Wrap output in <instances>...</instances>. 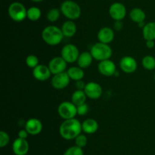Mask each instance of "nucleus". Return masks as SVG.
<instances>
[{
  "label": "nucleus",
  "instance_id": "nucleus-25",
  "mask_svg": "<svg viewBox=\"0 0 155 155\" xmlns=\"http://www.w3.org/2000/svg\"><path fill=\"white\" fill-rule=\"evenodd\" d=\"M41 15H42V12L38 7L33 6V7H30V9H27V18H28L30 21H38L41 18Z\"/></svg>",
  "mask_w": 155,
  "mask_h": 155
},
{
  "label": "nucleus",
  "instance_id": "nucleus-37",
  "mask_svg": "<svg viewBox=\"0 0 155 155\" xmlns=\"http://www.w3.org/2000/svg\"><path fill=\"white\" fill-rule=\"evenodd\" d=\"M31 1H33V2H42L43 0H31Z\"/></svg>",
  "mask_w": 155,
  "mask_h": 155
},
{
  "label": "nucleus",
  "instance_id": "nucleus-24",
  "mask_svg": "<svg viewBox=\"0 0 155 155\" xmlns=\"http://www.w3.org/2000/svg\"><path fill=\"white\" fill-rule=\"evenodd\" d=\"M86 98H87V96L83 90H77L71 95V101L77 106L86 103Z\"/></svg>",
  "mask_w": 155,
  "mask_h": 155
},
{
  "label": "nucleus",
  "instance_id": "nucleus-15",
  "mask_svg": "<svg viewBox=\"0 0 155 155\" xmlns=\"http://www.w3.org/2000/svg\"><path fill=\"white\" fill-rule=\"evenodd\" d=\"M29 149L30 145L27 139L18 138L12 144V150L15 155H27Z\"/></svg>",
  "mask_w": 155,
  "mask_h": 155
},
{
  "label": "nucleus",
  "instance_id": "nucleus-22",
  "mask_svg": "<svg viewBox=\"0 0 155 155\" xmlns=\"http://www.w3.org/2000/svg\"><path fill=\"white\" fill-rule=\"evenodd\" d=\"M67 73H68V76L70 77L71 80L77 81L83 80L84 78L85 73L83 71V68H80L79 66H71L67 70Z\"/></svg>",
  "mask_w": 155,
  "mask_h": 155
},
{
  "label": "nucleus",
  "instance_id": "nucleus-32",
  "mask_svg": "<svg viewBox=\"0 0 155 155\" xmlns=\"http://www.w3.org/2000/svg\"><path fill=\"white\" fill-rule=\"evenodd\" d=\"M89 106L86 103L80 105V106H77V115H80V116L86 115L89 112Z\"/></svg>",
  "mask_w": 155,
  "mask_h": 155
},
{
  "label": "nucleus",
  "instance_id": "nucleus-21",
  "mask_svg": "<svg viewBox=\"0 0 155 155\" xmlns=\"http://www.w3.org/2000/svg\"><path fill=\"white\" fill-rule=\"evenodd\" d=\"M142 36L145 40H155V21L145 24L142 28Z\"/></svg>",
  "mask_w": 155,
  "mask_h": 155
},
{
  "label": "nucleus",
  "instance_id": "nucleus-12",
  "mask_svg": "<svg viewBox=\"0 0 155 155\" xmlns=\"http://www.w3.org/2000/svg\"><path fill=\"white\" fill-rule=\"evenodd\" d=\"M71 78L68 76L67 71L54 74L51 79V84L57 90H62L69 85Z\"/></svg>",
  "mask_w": 155,
  "mask_h": 155
},
{
  "label": "nucleus",
  "instance_id": "nucleus-35",
  "mask_svg": "<svg viewBox=\"0 0 155 155\" xmlns=\"http://www.w3.org/2000/svg\"><path fill=\"white\" fill-rule=\"evenodd\" d=\"M114 27L116 30L119 31V30H121L124 27V24H123L122 21H115L114 24Z\"/></svg>",
  "mask_w": 155,
  "mask_h": 155
},
{
  "label": "nucleus",
  "instance_id": "nucleus-13",
  "mask_svg": "<svg viewBox=\"0 0 155 155\" xmlns=\"http://www.w3.org/2000/svg\"><path fill=\"white\" fill-rule=\"evenodd\" d=\"M98 69L101 74L110 77L114 75L117 71V67L113 61L110 59H106L99 62L98 65Z\"/></svg>",
  "mask_w": 155,
  "mask_h": 155
},
{
  "label": "nucleus",
  "instance_id": "nucleus-38",
  "mask_svg": "<svg viewBox=\"0 0 155 155\" xmlns=\"http://www.w3.org/2000/svg\"><path fill=\"white\" fill-rule=\"evenodd\" d=\"M154 80H155V73H154Z\"/></svg>",
  "mask_w": 155,
  "mask_h": 155
},
{
  "label": "nucleus",
  "instance_id": "nucleus-2",
  "mask_svg": "<svg viewBox=\"0 0 155 155\" xmlns=\"http://www.w3.org/2000/svg\"><path fill=\"white\" fill-rule=\"evenodd\" d=\"M64 36L60 27L54 25L45 27L42 31V38L44 42L49 46H57L63 40Z\"/></svg>",
  "mask_w": 155,
  "mask_h": 155
},
{
  "label": "nucleus",
  "instance_id": "nucleus-34",
  "mask_svg": "<svg viewBox=\"0 0 155 155\" xmlns=\"http://www.w3.org/2000/svg\"><path fill=\"white\" fill-rule=\"evenodd\" d=\"M86 84V83H85L83 80L76 81V88H77V90H83V91H84Z\"/></svg>",
  "mask_w": 155,
  "mask_h": 155
},
{
  "label": "nucleus",
  "instance_id": "nucleus-19",
  "mask_svg": "<svg viewBox=\"0 0 155 155\" xmlns=\"http://www.w3.org/2000/svg\"><path fill=\"white\" fill-rule=\"evenodd\" d=\"M93 57H92V54H91L90 51H85L83 52L80 54L79 56L78 59H77V65L79 67L82 68H89L91 65V64L92 63V61H93Z\"/></svg>",
  "mask_w": 155,
  "mask_h": 155
},
{
  "label": "nucleus",
  "instance_id": "nucleus-27",
  "mask_svg": "<svg viewBox=\"0 0 155 155\" xmlns=\"http://www.w3.org/2000/svg\"><path fill=\"white\" fill-rule=\"evenodd\" d=\"M61 10L58 9H56V8H53L51 9L48 12H47L46 15V18L48 21L50 22H55L58 20L59 19L61 15Z\"/></svg>",
  "mask_w": 155,
  "mask_h": 155
},
{
  "label": "nucleus",
  "instance_id": "nucleus-9",
  "mask_svg": "<svg viewBox=\"0 0 155 155\" xmlns=\"http://www.w3.org/2000/svg\"><path fill=\"white\" fill-rule=\"evenodd\" d=\"M67 65H68V62L61 56H56L49 61L48 66L51 74L54 75V74L66 71Z\"/></svg>",
  "mask_w": 155,
  "mask_h": 155
},
{
  "label": "nucleus",
  "instance_id": "nucleus-17",
  "mask_svg": "<svg viewBox=\"0 0 155 155\" xmlns=\"http://www.w3.org/2000/svg\"><path fill=\"white\" fill-rule=\"evenodd\" d=\"M114 30L109 27H101L97 34L98 42L106 44H110L114 39Z\"/></svg>",
  "mask_w": 155,
  "mask_h": 155
},
{
  "label": "nucleus",
  "instance_id": "nucleus-6",
  "mask_svg": "<svg viewBox=\"0 0 155 155\" xmlns=\"http://www.w3.org/2000/svg\"><path fill=\"white\" fill-rule=\"evenodd\" d=\"M58 113L63 119H71L77 115V106L71 101H63L58 107Z\"/></svg>",
  "mask_w": 155,
  "mask_h": 155
},
{
  "label": "nucleus",
  "instance_id": "nucleus-28",
  "mask_svg": "<svg viewBox=\"0 0 155 155\" xmlns=\"http://www.w3.org/2000/svg\"><path fill=\"white\" fill-rule=\"evenodd\" d=\"M64 155H84V152L82 147L74 145L68 147L64 151Z\"/></svg>",
  "mask_w": 155,
  "mask_h": 155
},
{
  "label": "nucleus",
  "instance_id": "nucleus-3",
  "mask_svg": "<svg viewBox=\"0 0 155 155\" xmlns=\"http://www.w3.org/2000/svg\"><path fill=\"white\" fill-rule=\"evenodd\" d=\"M62 15L68 20L74 21L78 19L81 15V8L76 2L72 0H65L60 7Z\"/></svg>",
  "mask_w": 155,
  "mask_h": 155
},
{
  "label": "nucleus",
  "instance_id": "nucleus-5",
  "mask_svg": "<svg viewBox=\"0 0 155 155\" xmlns=\"http://www.w3.org/2000/svg\"><path fill=\"white\" fill-rule=\"evenodd\" d=\"M8 15L13 21L21 22L27 18V9L22 3L19 2H12L8 7Z\"/></svg>",
  "mask_w": 155,
  "mask_h": 155
},
{
  "label": "nucleus",
  "instance_id": "nucleus-16",
  "mask_svg": "<svg viewBox=\"0 0 155 155\" xmlns=\"http://www.w3.org/2000/svg\"><path fill=\"white\" fill-rule=\"evenodd\" d=\"M42 128L43 126L40 120L36 118H30L26 122L24 129L27 131L29 135H37L41 133Z\"/></svg>",
  "mask_w": 155,
  "mask_h": 155
},
{
  "label": "nucleus",
  "instance_id": "nucleus-18",
  "mask_svg": "<svg viewBox=\"0 0 155 155\" xmlns=\"http://www.w3.org/2000/svg\"><path fill=\"white\" fill-rule=\"evenodd\" d=\"M82 129L83 132L89 135L95 133L98 129V122L94 119H86L82 122Z\"/></svg>",
  "mask_w": 155,
  "mask_h": 155
},
{
  "label": "nucleus",
  "instance_id": "nucleus-20",
  "mask_svg": "<svg viewBox=\"0 0 155 155\" xmlns=\"http://www.w3.org/2000/svg\"><path fill=\"white\" fill-rule=\"evenodd\" d=\"M61 31L64 37H72L77 33V25L74 21L68 20L64 22L61 26Z\"/></svg>",
  "mask_w": 155,
  "mask_h": 155
},
{
  "label": "nucleus",
  "instance_id": "nucleus-29",
  "mask_svg": "<svg viewBox=\"0 0 155 155\" xmlns=\"http://www.w3.org/2000/svg\"><path fill=\"white\" fill-rule=\"evenodd\" d=\"M26 64L30 68H34L39 65V59L35 55H29L26 58Z\"/></svg>",
  "mask_w": 155,
  "mask_h": 155
},
{
  "label": "nucleus",
  "instance_id": "nucleus-30",
  "mask_svg": "<svg viewBox=\"0 0 155 155\" xmlns=\"http://www.w3.org/2000/svg\"><path fill=\"white\" fill-rule=\"evenodd\" d=\"M10 142V136L5 131H0V147H5Z\"/></svg>",
  "mask_w": 155,
  "mask_h": 155
},
{
  "label": "nucleus",
  "instance_id": "nucleus-26",
  "mask_svg": "<svg viewBox=\"0 0 155 155\" xmlns=\"http://www.w3.org/2000/svg\"><path fill=\"white\" fill-rule=\"evenodd\" d=\"M142 65L145 69L149 71L154 70L155 68V58L151 55L144 56L142 60Z\"/></svg>",
  "mask_w": 155,
  "mask_h": 155
},
{
  "label": "nucleus",
  "instance_id": "nucleus-31",
  "mask_svg": "<svg viewBox=\"0 0 155 155\" xmlns=\"http://www.w3.org/2000/svg\"><path fill=\"white\" fill-rule=\"evenodd\" d=\"M74 140H75L76 145L78 146V147H82V148L86 147L88 142L87 137H86L84 134H80V135H79Z\"/></svg>",
  "mask_w": 155,
  "mask_h": 155
},
{
  "label": "nucleus",
  "instance_id": "nucleus-1",
  "mask_svg": "<svg viewBox=\"0 0 155 155\" xmlns=\"http://www.w3.org/2000/svg\"><path fill=\"white\" fill-rule=\"evenodd\" d=\"M82 131V123L76 118L64 120L59 127L60 135L65 140L75 139Z\"/></svg>",
  "mask_w": 155,
  "mask_h": 155
},
{
  "label": "nucleus",
  "instance_id": "nucleus-7",
  "mask_svg": "<svg viewBox=\"0 0 155 155\" xmlns=\"http://www.w3.org/2000/svg\"><path fill=\"white\" fill-rule=\"evenodd\" d=\"M80 54V51L77 46L72 43L64 46L61 52V56L68 63H74L77 62Z\"/></svg>",
  "mask_w": 155,
  "mask_h": 155
},
{
  "label": "nucleus",
  "instance_id": "nucleus-14",
  "mask_svg": "<svg viewBox=\"0 0 155 155\" xmlns=\"http://www.w3.org/2000/svg\"><path fill=\"white\" fill-rule=\"evenodd\" d=\"M51 72L48 65L39 64L33 69V75L34 78L39 81H45L51 78Z\"/></svg>",
  "mask_w": 155,
  "mask_h": 155
},
{
  "label": "nucleus",
  "instance_id": "nucleus-11",
  "mask_svg": "<svg viewBox=\"0 0 155 155\" xmlns=\"http://www.w3.org/2000/svg\"><path fill=\"white\" fill-rule=\"evenodd\" d=\"M84 91L88 98L92 99V100H97L100 98L103 94L101 86L95 81H89L86 83Z\"/></svg>",
  "mask_w": 155,
  "mask_h": 155
},
{
  "label": "nucleus",
  "instance_id": "nucleus-33",
  "mask_svg": "<svg viewBox=\"0 0 155 155\" xmlns=\"http://www.w3.org/2000/svg\"><path fill=\"white\" fill-rule=\"evenodd\" d=\"M18 138L27 139V137H28L29 135V133L27 132V131L24 129H21V130H20L19 132H18Z\"/></svg>",
  "mask_w": 155,
  "mask_h": 155
},
{
  "label": "nucleus",
  "instance_id": "nucleus-4",
  "mask_svg": "<svg viewBox=\"0 0 155 155\" xmlns=\"http://www.w3.org/2000/svg\"><path fill=\"white\" fill-rule=\"evenodd\" d=\"M90 53L94 59L101 62L106 59H110L113 51L109 44L97 42L92 46Z\"/></svg>",
  "mask_w": 155,
  "mask_h": 155
},
{
  "label": "nucleus",
  "instance_id": "nucleus-23",
  "mask_svg": "<svg viewBox=\"0 0 155 155\" xmlns=\"http://www.w3.org/2000/svg\"><path fill=\"white\" fill-rule=\"evenodd\" d=\"M130 18L132 21L139 24V23L144 22L145 21L146 14L142 9L134 8V9H133L130 11Z\"/></svg>",
  "mask_w": 155,
  "mask_h": 155
},
{
  "label": "nucleus",
  "instance_id": "nucleus-8",
  "mask_svg": "<svg viewBox=\"0 0 155 155\" xmlns=\"http://www.w3.org/2000/svg\"><path fill=\"white\" fill-rule=\"evenodd\" d=\"M109 15L115 21H123L127 15L126 6L121 2H114L109 8Z\"/></svg>",
  "mask_w": 155,
  "mask_h": 155
},
{
  "label": "nucleus",
  "instance_id": "nucleus-10",
  "mask_svg": "<svg viewBox=\"0 0 155 155\" xmlns=\"http://www.w3.org/2000/svg\"><path fill=\"white\" fill-rule=\"evenodd\" d=\"M119 65L121 70L127 74L134 73L138 68L137 61L134 57L130 56H126L121 58Z\"/></svg>",
  "mask_w": 155,
  "mask_h": 155
},
{
  "label": "nucleus",
  "instance_id": "nucleus-36",
  "mask_svg": "<svg viewBox=\"0 0 155 155\" xmlns=\"http://www.w3.org/2000/svg\"><path fill=\"white\" fill-rule=\"evenodd\" d=\"M145 45L148 49H153L155 46L154 40H145Z\"/></svg>",
  "mask_w": 155,
  "mask_h": 155
}]
</instances>
